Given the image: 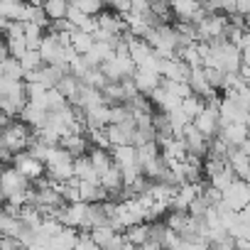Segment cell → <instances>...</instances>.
I'll list each match as a JSON object with an SVG mask.
<instances>
[{
    "instance_id": "cell-16",
    "label": "cell",
    "mask_w": 250,
    "mask_h": 250,
    "mask_svg": "<svg viewBox=\"0 0 250 250\" xmlns=\"http://www.w3.org/2000/svg\"><path fill=\"white\" fill-rule=\"evenodd\" d=\"M74 243H76V230L62 228L54 238H49L47 250H74Z\"/></svg>"
},
{
    "instance_id": "cell-11",
    "label": "cell",
    "mask_w": 250,
    "mask_h": 250,
    "mask_svg": "<svg viewBox=\"0 0 250 250\" xmlns=\"http://www.w3.org/2000/svg\"><path fill=\"white\" fill-rule=\"evenodd\" d=\"M79 201L81 204H103L108 201V194L98 187V182H79Z\"/></svg>"
},
{
    "instance_id": "cell-2",
    "label": "cell",
    "mask_w": 250,
    "mask_h": 250,
    "mask_svg": "<svg viewBox=\"0 0 250 250\" xmlns=\"http://www.w3.org/2000/svg\"><path fill=\"white\" fill-rule=\"evenodd\" d=\"M64 49H66V47H62V42L57 40V35L44 32V37H42V42H40V47H37V54H40V59H42L44 66H66V64L62 62Z\"/></svg>"
},
{
    "instance_id": "cell-1",
    "label": "cell",
    "mask_w": 250,
    "mask_h": 250,
    "mask_svg": "<svg viewBox=\"0 0 250 250\" xmlns=\"http://www.w3.org/2000/svg\"><path fill=\"white\" fill-rule=\"evenodd\" d=\"M32 138V130L18 118L8 120L3 128H0V145H3L10 155H18V152H25L27 150V143Z\"/></svg>"
},
{
    "instance_id": "cell-8",
    "label": "cell",
    "mask_w": 250,
    "mask_h": 250,
    "mask_svg": "<svg viewBox=\"0 0 250 250\" xmlns=\"http://www.w3.org/2000/svg\"><path fill=\"white\" fill-rule=\"evenodd\" d=\"M91 240L98 245V250H120L123 248V233L113 230V228H93L91 233Z\"/></svg>"
},
{
    "instance_id": "cell-31",
    "label": "cell",
    "mask_w": 250,
    "mask_h": 250,
    "mask_svg": "<svg viewBox=\"0 0 250 250\" xmlns=\"http://www.w3.org/2000/svg\"><path fill=\"white\" fill-rule=\"evenodd\" d=\"M204 76H206V83L218 93L221 91V83H223V74L218 69H211V66H204Z\"/></svg>"
},
{
    "instance_id": "cell-22",
    "label": "cell",
    "mask_w": 250,
    "mask_h": 250,
    "mask_svg": "<svg viewBox=\"0 0 250 250\" xmlns=\"http://www.w3.org/2000/svg\"><path fill=\"white\" fill-rule=\"evenodd\" d=\"M206 182H208V187H213V189H218V191H226V189L235 182V174H233V172H230V167L226 165L221 172H216V174H213V177H208Z\"/></svg>"
},
{
    "instance_id": "cell-15",
    "label": "cell",
    "mask_w": 250,
    "mask_h": 250,
    "mask_svg": "<svg viewBox=\"0 0 250 250\" xmlns=\"http://www.w3.org/2000/svg\"><path fill=\"white\" fill-rule=\"evenodd\" d=\"M62 96H64V101L71 105L74 101H76V96H79V91H81V81L76 79V76H71V74H66V76H62V81L54 86Z\"/></svg>"
},
{
    "instance_id": "cell-21",
    "label": "cell",
    "mask_w": 250,
    "mask_h": 250,
    "mask_svg": "<svg viewBox=\"0 0 250 250\" xmlns=\"http://www.w3.org/2000/svg\"><path fill=\"white\" fill-rule=\"evenodd\" d=\"M179 110H182V115L191 123V120L204 110V101H201V98H196V96H187V98H182V101H179Z\"/></svg>"
},
{
    "instance_id": "cell-17",
    "label": "cell",
    "mask_w": 250,
    "mask_h": 250,
    "mask_svg": "<svg viewBox=\"0 0 250 250\" xmlns=\"http://www.w3.org/2000/svg\"><path fill=\"white\" fill-rule=\"evenodd\" d=\"M42 13L49 22H57V20H64L66 13H69V3H64V0H47V3L42 5Z\"/></svg>"
},
{
    "instance_id": "cell-10",
    "label": "cell",
    "mask_w": 250,
    "mask_h": 250,
    "mask_svg": "<svg viewBox=\"0 0 250 250\" xmlns=\"http://www.w3.org/2000/svg\"><path fill=\"white\" fill-rule=\"evenodd\" d=\"M216 138H221L228 147H238L240 143L248 140V125H245V123H230V125H223Z\"/></svg>"
},
{
    "instance_id": "cell-34",
    "label": "cell",
    "mask_w": 250,
    "mask_h": 250,
    "mask_svg": "<svg viewBox=\"0 0 250 250\" xmlns=\"http://www.w3.org/2000/svg\"><path fill=\"white\" fill-rule=\"evenodd\" d=\"M8 59V44H5V37L0 35V62Z\"/></svg>"
},
{
    "instance_id": "cell-20",
    "label": "cell",
    "mask_w": 250,
    "mask_h": 250,
    "mask_svg": "<svg viewBox=\"0 0 250 250\" xmlns=\"http://www.w3.org/2000/svg\"><path fill=\"white\" fill-rule=\"evenodd\" d=\"M123 240L130 243V245H145L147 243V223H138V226H130L123 230Z\"/></svg>"
},
{
    "instance_id": "cell-19",
    "label": "cell",
    "mask_w": 250,
    "mask_h": 250,
    "mask_svg": "<svg viewBox=\"0 0 250 250\" xmlns=\"http://www.w3.org/2000/svg\"><path fill=\"white\" fill-rule=\"evenodd\" d=\"M74 179L76 182H98V177H96V172H93V167H91L86 155L74 160Z\"/></svg>"
},
{
    "instance_id": "cell-24",
    "label": "cell",
    "mask_w": 250,
    "mask_h": 250,
    "mask_svg": "<svg viewBox=\"0 0 250 250\" xmlns=\"http://www.w3.org/2000/svg\"><path fill=\"white\" fill-rule=\"evenodd\" d=\"M42 37H44V30H42V27L25 22V32H22V40H25V44H27V49H30V52H37V47H40Z\"/></svg>"
},
{
    "instance_id": "cell-28",
    "label": "cell",
    "mask_w": 250,
    "mask_h": 250,
    "mask_svg": "<svg viewBox=\"0 0 250 250\" xmlns=\"http://www.w3.org/2000/svg\"><path fill=\"white\" fill-rule=\"evenodd\" d=\"M167 120H169V128H172V135H174V138H179V135H182V130L189 125V120L182 115V110H179V108L169 110V113H167Z\"/></svg>"
},
{
    "instance_id": "cell-33",
    "label": "cell",
    "mask_w": 250,
    "mask_h": 250,
    "mask_svg": "<svg viewBox=\"0 0 250 250\" xmlns=\"http://www.w3.org/2000/svg\"><path fill=\"white\" fill-rule=\"evenodd\" d=\"M0 250H22V245L15 238H3L0 235Z\"/></svg>"
},
{
    "instance_id": "cell-9",
    "label": "cell",
    "mask_w": 250,
    "mask_h": 250,
    "mask_svg": "<svg viewBox=\"0 0 250 250\" xmlns=\"http://www.w3.org/2000/svg\"><path fill=\"white\" fill-rule=\"evenodd\" d=\"M57 147H62V150H64V152H66L71 160H76V157H83V155H88V150H91V145H88L86 135H74V133H69V135H62Z\"/></svg>"
},
{
    "instance_id": "cell-30",
    "label": "cell",
    "mask_w": 250,
    "mask_h": 250,
    "mask_svg": "<svg viewBox=\"0 0 250 250\" xmlns=\"http://www.w3.org/2000/svg\"><path fill=\"white\" fill-rule=\"evenodd\" d=\"M150 13L160 20V22H169L172 20V13H169V3H150Z\"/></svg>"
},
{
    "instance_id": "cell-7",
    "label": "cell",
    "mask_w": 250,
    "mask_h": 250,
    "mask_svg": "<svg viewBox=\"0 0 250 250\" xmlns=\"http://www.w3.org/2000/svg\"><path fill=\"white\" fill-rule=\"evenodd\" d=\"M179 140H182V145H184L187 155H191V157H199V160H204V157H206V150H208V140H206L204 135H199V133L194 130V125H191V123H189L187 128L182 130Z\"/></svg>"
},
{
    "instance_id": "cell-32",
    "label": "cell",
    "mask_w": 250,
    "mask_h": 250,
    "mask_svg": "<svg viewBox=\"0 0 250 250\" xmlns=\"http://www.w3.org/2000/svg\"><path fill=\"white\" fill-rule=\"evenodd\" d=\"M74 250H98V245L91 240L88 233H79L76 230V243H74Z\"/></svg>"
},
{
    "instance_id": "cell-6",
    "label": "cell",
    "mask_w": 250,
    "mask_h": 250,
    "mask_svg": "<svg viewBox=\"0 0 250 250\" xmlns=\"http://www.w3.org/2000/svg\"><path fill=\"white\" fill-rule=\"evenodd\" d=\"M15 172H20L27 182H35V179H40V177H44V165L40 162V160H35V157H30L27 152H18V155H13V165H10Z\"/></svg>"
},
{
    "instance_id": "cell-18",
    "label": "cell",
    "mask_w": 250,
    "mask_h": 250,
    "mask_svg": "<svg viewBox=\"0 0 250 250\" xmlns=\"http://www.w3.org/2000/svg\"><path fill=\"white\" fill-rule=\"evenodd\" d=\"M0 79L5 81H25V74H22V66L18 59H3L0 62Z\"/></svg>"
},
{
    "instance_id": "cell-36",
    "label": "cell",
    "mask_w": 250,
    "mask_h": 250,
    "mask_svg": "<svg viewBox=\"0 0 250 250\" xmlns=\"http://www.w3.org/2000/svg\"><path fill=\"white\" fill-rule=\"evenodd\" d=\"M22 250H47V248H37V245H35V248H22Z\"/></svg>"
},
{
    "instance_id": "cell-37",
    "label": "cell",
    "mask_w": 250,
    "mask_h": 250,
    "mask_svg": "<svg viewBox=\"0 0 250 250\" xmlns=\"http://www.w3.org/2000/svg\"><path fill=\"white\" fill-rule=\"evenodd\" d=\"M3 25H5V20H0V35H3Z\"/></svg>"
},
{
    "instance_id": "cell-12",
    "label": "cell",
    "mask_w": 250,
    "mask_h": 250,
    "mask_svg": "<svg viewBox=\"0 0 250 250\" xmlns=\"http://www.w3.org/2000/svg\"><path fill=\"white\" fill-rule=\"evenodd\" d=\"M133 86H135V91L140 93V96H145V98H150V93L160 86V76H155V74H147V71H140V69H135V74H133Z\"/></svg>"
},
{
    "instance_id": "cell-3",
    "label": "cell",
    "mask_w": 250,
    "mask_h": 250,
    "mask_svg": "<svg viewBox=\"0 0 250 250\" xmlns=\"http://www.w3.org/2000/svg\"><path fill=\"white\" fill-rule=\"evenodd\" d=\"M221 201L226 204L228 211L238 213V211H245L248 208V201H250V189H248V182H240L235 179L226 191H221Z\"/></svg>"
},
{
    "instance_id": "cell-23",
    "label": "cell",
    "mask_w": 250,
    "mask_h": 250,
    "mask_svg": "<svg viewBox=\"0 0 250 250\" xmlns=\"http://www.w3.org/2000/svg\"><path fill=\"white\" fill-rule=\"evenodd\" d=\"M76 13H81L83 18H96L101 10H103V3L101 0H76V3H69Z\"/></svg>"
},
{
    "instance_id": "cell-26",
    "label": "cell",
    "mask_w": 250,
    "mask_h": 250,
    "mask_svg": "<svg viewBox=\"0 0 250 250\" xmlns=\"http://www.w3.org/2000/svg\"><path fill=\"white\" fill-rule=\"evenodd\" d=\"M18 62H20V66H22V74H25V76H27V74H35V71H40V69L44 66V64H42V59H40V54H37V52H30V49H27Z\"/></svg>"
},
{
    "instance_id": "cell-27",
    "label": "cell",
    "mask_w": 250,
    "mask_h": 250,
    "mask_svg": "<svg viewBox=\"0 0 250 250\" xmlns=\"http://www.w3.org/2000/svg\"><path fill=\"white\" fill-rule=\"evenodd\" d=\"M66 105V101H64V96L57 91V88H49L47 93H44V113H57V110H62Z\"/></svg>"
},
{
    "instance_id": "cell-14",
    "label": "cell",
    "mask_w": 250,
    "mask_h": 250,
    "mask_svg": "<svg viewBox=\"0 0 250 250\" xmlns=\"http://www.w3.org/2000/svg\"><path fill=\"white\" fill-rule=\"evenodd\" d=\"M69 49H71L76 57H86V54L93 49V35H86V32L74 30V32L69 35Z\"/></svg>"
},
{
    "instance_id": "cell-29",
    "label": "cell",
    "mask_w": 250,
    "mask_h": 250,
    "mask_svg": "<svg viewBox=\"0 0 250 250\" xmlns=\"http://www.w3.org/2000/svg\"><path fill=\"white\" fill-rule=\"evenodd\" d=\"M5 44H8V57H10V59H20V57L27 52V44H25L22 37H18V40H5Z\"/></svg>"
},
{
    "instance_id": "cell-25",
    "label": "cell",
    "mask_w": 250,
    "mask_h": 250,
    "mask_svg": "<svg viewBox=\"0 0 250 250\" xmlns=\"http://www.w3.org/2000/svg\"><path fill=\"white\" fill-rule=\"evenodd\" d=\"M20 228H22V223L18 218H13V216L0 211V235H3V238H18Z\"/></svg>"
},
{
    "instance_id": "cell-4",
    "label": "cell",
    "mask_w": 250,
    "mask_h": 250,
    "mask_svg": "<svg viewBox=\"0 0 250 250\" xmlns=\"http://www.w3.org/2000/svg\"><path fill=\"white\" fill-rule=\"evenodd\" d=\"M27 191H30V182L20 172H15L13 167H5L3 172H0V194H3V199L27 194Z\"/></svg>"
},
{
    "instance_id": "cell-35",
    "label": "cell",
    "mask_w": 250,
    "mask_h": 250,
    "mask_svg": "<svg viewBox=\"0 0 250 250\" xmlns=\"http://www.w3.org/2000/svg\"><path fill=\"white\" fill-rule=\"evenodd\" d=\"M140 250H162V248H160L157 243H150V240H147L145 245H140Z\"/></svg>"
},
{
    "instance_id": "cell-13",
    "label": "cell",
    "mask_w": 250,
    "mask_h": 250,
    "mask_svg": "<svg viewBox=\"0 0 250 250\" xmlns=\"http://www.w3.org/2000/svg\"><path fill=\"white\" fill-rule=\"evenodd\" d=\"M88 162H91V167H93V172H96V177H101V174H105L110 167H113V157H110V150H101V147H91L88 150Z\"/></svg>"
},
{
    "instance_id": "cell-5",
    "label": "cell",
    "mask_w": 250,
    "mask_h": 250,
    "mask_svg": "<svg viewBox=\"0 0 250 250\" xmlns=\"http://www.w3.org/2000/svg\"><path fill=\"white\" fill-rule=\"evenodd\" d=\"M169 13L177 18V22H184V25H199L206 13L201 10V3L196 0H179V3H169Z\"/></svg>"
}]
</instances>
